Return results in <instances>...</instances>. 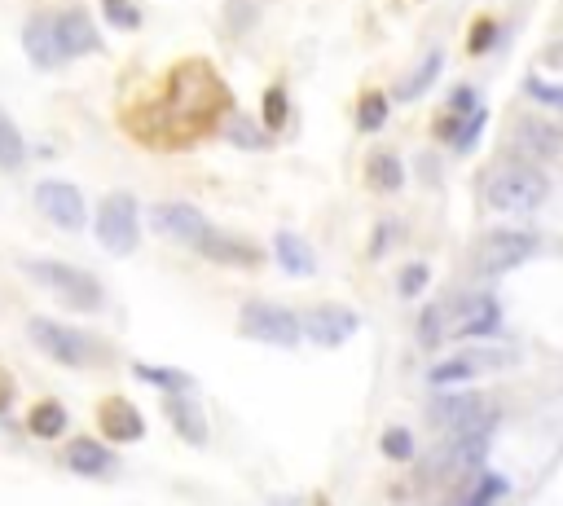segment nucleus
Segmentation results:
<instances>
[{
	"instance_id": "nucleus-19",
	"label": "nucleus",
	"mask_w": 563,
	"mask_h": 506,
	"mask_svg": "<svg viewBox=\"0 0 563 506\" xmlns=\"http://www.w3.org/2000/svg\"><path fill=\"white\" fill-rule=\"evenodd\" d=\"M198 251H203L207 260H216V264H229V269H247V264H260V251L251 247V242L229 238V234H216V229H207V238L198 242Z\"/></svg>"
},
{
	"instance_id": "nucleus-20",
	"label": "nucleus",
	"mask_w": 563,
	"mask_h": 506,
	"mask_svg": "<svg viewBox=\"0 0 563 506\" xmlns=\"http://www.w3.org/2000/svg\"><path fill=\"white\" fill-rule=\"evenodd\" d=\"M66 467H71L75 476L97 480V476H110V471H115V454H110L106 445H97V440H71V445H66Z\"/></svg>"
},
{
	"instance_id": "nucleus-23",
	"label": "nucleus",
	"mask_w": 563,
	"mask_h": 506,
	"mask_svg": "<svg viewBox=\"0 0 563 506\" xmlns=\"http://www.w3.org/2000/svg\"><path fill=\"white\" fill-rule=\"evenodd\" d=\"M440 71H445V53H427V58L418 62L414 71L401 80V88H396V97H401V102H414L418 93H427V88L436 84V75H440Z\"/></svg>"
},
{
	"instance_id": "nucleus-32",
	"label": "nucleus",
	"mask_w": 563,
	"mask_h": 506,
	"mask_svg": "<svg viewBox=\"0 0 563 506\" xmlns=\"http://www.w3.org/2000/svg\"><path fill=\"white\" fill-rule=\"evenodd\" d=\"M102 14L106 22H115L119 31H137L141 27V9L132 0H102Z\"/></svg>"
},
{
	"instance_id": "nucleus-27",
	"label": "nucleus",
	"mask_w": 563,
	"mask_h": 506,
	"mask_svg": "<svg viewBox=\"0 0 563 506\" xmlns=\"http://www.w3.org/2000/svg\"><path fill=\"white\" fill-rule=\"evenodd\" d=\"M366 176H370L374 190H401L405 168H401V159H396V154H374V159L366 163Z\"/></svg>"
},
{
	"instance_id": "nucleus-4",
	"label": "nucleus",
	"mask_w": 563,
	"mask_h": 506,
	"mask_svg": "<svg viewBox=\"0 0 563 506\" xmlns=\"http://www.w3.org/2000/svg\"><path fill=\"white\" fill-rule=\"evenodd\" d=\"M27 335H31V344H36L44 357L62 361V366H93V361L102 357L97 344L84 335V330L62 326V322H53V317H31Z\"/></svg>"
},
{
	"instance_id": "nucleus-7",
	"label": "nucleus",
	"mask_w": 563,
	"mask_h": 506,
	"mask_svg": "<svg viewBox=\"0 0 563 506\" xmlns=\"http://www.w3.org/2000/svg\"><path fill=\"white\" fill-rule=\"evenodd\" d=\"M141 238L137 225V198L132 194H110L97 207V242L110 251V256H132Z\"/></svg>"
},
{
	"instance_id": "nucleus-1",
	"label": "nucleus",
	"mask_w": 563,
	"mask_h": 506,
	"mask_svg": "<svg viewBox=\"0 0 563 506\" xmlns=\"http://www.w3.org/2000/svg\"><path fill=\"white\" fill-rule=\"evenodd\" d=\"M229 93L220 84V75L207 62H181L168 80V97H163V128H185L198 132L203 124L225 110Z\"/></svg>"
},
{
	"instance_id": "nucleus-42",
	"label": "nucleus",
	"mask_w": 563,
	"mask_h": 506,
	"mask_svg": "<svg viewBox=\"0 0 563 506\" xmlns=\"http://www.w3.org/2000/svg\"><path fill=\"white\" fill-rule=\"evenodd\" d=\"M9 405H14V379H9V374L0 370V414H5Z\"/></svg>"
},
{
	"instance_id": "nucleus-22",
	"label": "nucleus",
	"mask_w": 563,
	"mask_h": 506,
	"mask_svg": "<svg viewBox=\"0 0 563 506\" xmlns=\"http://www.w3.org/2000/svg\"><path fill=\"white\" fill-rule=\"evenodd\" d=\"M168 423L190 440V445H207V418H203V410H198L190 396H172L168 401Z\"/></svg>"
},
{
	"instance_id": "nucleus-21",
	"label": "nucleus",
	"mask_w": 563,
	"mask_h": 506,
	"mask_svg": "<svg viewBox=\"0 0 563 506\" xmlns=\"http://www.w3.org/2000/svg\"><path fill=\"white\" fill-rule=\"evenodd\" d=\"M273 256H278V264L291 278H313L317 273V256H313V247L300 238V234H273Z\"/></svg>"
},
{
	"instance_id": "nucleus-29",
	"label": "nucleus",
	"mask_w": 563,
	"mask_h": 506,
	"mask_svg": "<svg viewBox=\"0 0 563 506\" xmlns=\"http://www.w3.org/2000/svg\"><path fill=\"white\" fill-rule=\"evenodd\" d=\"M440 339H449V335H445V304H432L423 317H418V344H423V348H436Z\"/></svg>"
},
{
	"instance_id": "nucleus-2",
	"label": "nucleus",
	"mask_w": 563,
	"mask_h": 506,
	"mask_svg": "<svg viewBox=\"0 0 563 506\" xmlns=\"http://www.w3.org/2000/svg\"><path fill=\"white\" fill-rule=\"evenodd\" d=\"M493 212L506 216H528L550 198V181L542 168H528V163H511V168H498L489 176V190H484Z\"/></svg>"
},
{
	"instance_id": "nucleus-3",
	"label": "nucleus",
	"mask_w": 563,
	"mask_h": 506,
	"mask_svg": "<svg viewBox=\"0 0 563 506\" xmlns=\"http://www.w3.org/2000/svg\"><path fill=\"white\" fill-rule=\"evenodd\" d=\"M27 273L40 286H49L53 295H62L71 308H80V313H97L102 300H106L102 282H97L93 273L75 269V264H62V260H27Z\"/></svg>"
},
{
	"instance_id": "nucleus-12",
	"label": "nucleus",
	"mask_w": 563,
	"mask_h": 506,
	"mask_svg": "<svg viewBox=\"0 0 563 506\" xmlns=\"http://www.w3.org/2000/svg\"><path fill=\"white\" fill-rule=\"evenodd\" d=\"M432 423L445 427L449 436H458V432L489 427L493 418L484 414V401H480L476 392H449V396H436V401H432Z\"/></svg>"
},
{
	"instance_id": "nucleus-40",
	"label": "nucleus",
	"mask_w": 563,
	"mask_h": 506,
	"mask_svg": "<svg viewBox=\"0 0 563 506\" xmlns=\"http://www.w3.org/2000/svg\"><path fill=\"white\" fill-rule=\"evenodd\" d=\"M229 14H234V31H247L251 18H256V5L251 0H229Z\"/></svg>"
},
{
	"instance_id": "nucleus-38",
	"label": "nucleus",
	"mask_w": 563,
	"mask_h": 506,
	"mask_svg": "<svg viewBox=\"0 0 563 506\" xmlns=\"http://www.w3.org/2000/svg\"><path fill=\"white\" fill-rule=\"evenodd\" d=\"M480 128H484V110H476V115H467V119H462V132L454 137V150H471V146H476Z\"/></svg>"
},
{
	"instance_id": "nucleus-34",
	"label": "nucleus",
	"mask_w": 563,
	"mask_h": 506,
	"mask_svg": "<svg viewBox=\"0 0 563 506\" xmlns=\"http://www.w3.org/2000/svg\"><path fill=\"white\" fill-rule=\"evenodd\" d=\"M524 93L533 97V102H542V106H555V110H563V84H546V80H537V75H528Z\"/></svg>"
},
{
	"instance_id": "nucleus-13",
	"label": "nucleus",
	"mask_w": 563,
	"mask_h": 506,
	"mask_svg": "<svg viewBox=\"0 0 563 506\" xmlns=\"http://www.w3.org/2000/svg\"><path fill=\"white\" fill-rule=\"evenodd\" d=\"M150 225H154V234H163L172 242H190V247H198L207 238V216L190 203H154Z\"/></svg>"
},
{
	"instance_id": "nucleus-5",
	"label": "nucleus",
	"mask_w": 563,
	"mask_h": 506,
	"mask_svg": "<svg viewBox=\"0 0 563 506\" xmlns=\"http://www.w3.org/2000/svg\"><path fill=\"white\" fill-rule=\"evenodd\" d=\"M238 326L247 339H260V344H273V348H295L304 339V326L291 308H278V304H264V300H251L242 304L238 313Z\"/></svg>"
},
{
	"instance_id": "nucleus-31",
	"label": "nucleus",
	"mask_w": 563,
	"mask_h": 506,
	"mask_svg": "<svg viewBox=\"0 0 563 506\" xmlns=\"http://www.w3.org/2000/svg\"><path fill=\"white\" fill-rule=\"evenodd\" d=\"M498 498H506V480L502 476H480L467 489V502H462V506H493Z\"/></svg>"
},
{
	"instance_id": "nucleus-35",
	"label": "nucleus",
	"mask_w": 563,
	"mask_h": 506,
	"mask_svg": "<svg viewBox=\"0 0 563 506\" xmlns=\"http://www.w3.org/2000/svg\"><path fill=\"white\" fill-rule=\"evenodd\" d=\"M493 40H498V22H493V18H476V31H471L467 49H471V53H484Z\"/></svg>"
},
{
	"instance_id": "nucleus-26",
	"label": "nucleus",
	"mask_w": 563,
	"mask_h": 506,
	"mask_svg": "<svg viewBox=\"0 0 563 506\" xmlns=\"http://www.w3.org/2000/svg\"><path fill=\"white\" fill-rule=\"evenodd\" d=\"M22 159H27V146H22V132L14 128V119L0 110V172H18Z\"/></svg>"
},
{
	"instance_id": "nucleus-18",
	"label": "nucleus",
	"mask_w": 563,
	"mask_h": 506,
	"mask_svg": "<svg viewBox=\"0 0 563 506\" xmlns=\"http://www.w3.org/2000/svg\"><path fill=\"white\" fill-rule=\"evenodd\" d=\"M484 449H489V427H476V432H458V436H449V445H445V454H440V462H445L449 471H476L480 462H484Z\"/></svg>"
},
{
	"instance_id": "nucleus-28",
	"label": "nucleus",
	"mask_w": 563,
	"mask_h": 506,
	"mask_svg": "<svg viewBox=\"0 0 563 506\" xmlns=\"http://www.w3.org/2000/svg\"><path fill=\"white\" fill-rule=\"evenodd\" d=\"M383 124H388V97L383 93H366L357 106V128L361 132H379Z\"/></svg>"
},
{
	"instance_id": "nucleus-8",
	"label": "nucleus",
	"mask_w": 563,
	"mask_h": 506,
	"mask_svg": "<svg viewBox=\"0 0 563 506\" xmlns=\"http://www.w3.org/2000/svg\"><path fill=\"white\" fill-rule=\"evenodd\" d=\"M502 326V308L493 295H462L445 304V335L449 339H471V335H493Z\"/></svg>"
},
{
	"instance_id": "nucleus-41",
	"label": "nucleus",
	"mask_w": 563,
	"mask_h": 506,
	"mask_svg": "<svg viewBox=\"0 0 563 506\" xmlns=\"http://www.w3.org/2000/svg\"><path fill=\"white\" fill-rule=\"evenodd\" d=\"M374 234H379V238H374V256H383V247H392V242H396V220H383V225L379 229H374Z\"/></svg>"
},
{
	"instance_id": "nucleus-17",
	"label": "nucleus",
	"mask_w": 563,
	"mask_h": 506,
	"mask_svg": "<svg viewBox=\"0 0 563 506\" xmlns=\"http://www.w3.org/2000/svg\"><path fill=\"white\" fill-rule=\"evenodd\" d=\"M22 44H27V53H31V62L36 66H58L66 53H62V40H58V27H53V18H44L36 14L22 27Z\"/></svg>"
},
{
	"instance_id": "nucleus-10",
	"label": "nucleus",
	"mask_w": 563,
	"mask_h": 506,
	"mask_svg": "<svg viewBox=\"0 0 563 506\" xmlns=\"http://www.w3.org/2000/svg\"><path fill=\"white\" fill-rule=\"evenodd\" d=\"M511 154H520L524 163H546L563 154V128L550 124V119H520L511 128Z\"/></svg>"
},
{
	"instance_id": "nucleus-33",
	"label": "nucleus",
	"mask_w": 563,
	"mask_h": 506,
	"mask_svg": "<svg viewBox=\"0 0 563 506\" xmlns=\"http://www.w3.org/2000/svg\"><path fill=\"white\" fill-rule=\"evenodd\" d=\"M383 454L396 458V462L414 458V436L405 432V427H388V432H383Z\"/></svg>"
},
{
	"instance_id": "nucleus-30",
	"label": "nucleus",
	"mask_w": 563,
	"mask_h": 506,
	"mask_svg": "<svg viewBox=\"0 0 563 506\" xmlns=\"http://www.w3.org/2000/svg\"><path fill=\"white\" fill-rule=\"evenodd\" d=\"M286 115H291V102H286V88H282V84L264 88V128L278 132V128L286 124Z\"/></svg>"
},
{
	"instance_id": "nucleus-6",
	"label": "nucleus",
	"mask_w": 563,
	"mask_h": 506,
	"mask_svg": "<svg viewBox=\"0 0 563 506\" xmlns=\"http://www.w3.org/2000/svg\"><path fill=\"white\" fill-rule=\"evenodd\" d=\"M537 247H542V238L528 234V229H493V234H484L480 247H476V269L489 273V278H498V273L520 269L528 256H537Z\"/></svg>"
},
{
	"instance_id": "nucleus-14",
	"label": "nucleus",
	"mask_w": 563,
	"mask_h": 506,
	"mask_svg": "<svg viewBox=\"0 0 563 506\" xmlns=\"http://www.w3.org/2000/svg\"><path fill=\"white\" fill-rule=\"evenodd\" d=\"M36 207L53 220V225L71 229V234L84 229V194L75 190L71 181H40L36 185Z\"/></svg>"
},
{
	"instance_id": "nucleus-36",
	"label": "nucleus",
	"mask_w": 563,
	"mask_h": 506,
	"mask_svg": "<svg viewBox=\"0 0 563 506\" xmlns=\"http://www.w3.org/2000/svg\"><path fill=\"white\" fill-rule=\"evenodd\" d=\"M427 278H432V273H427V264H405L401 282H396V286H401V295H418L427 286Z\"/></svg>"
},
{
	"instance_id": "nucleus-25",
	"label": "nucleus",
	"mask_w": 563,
	"mask_h": 506,
	"mask_svg": "<svg viewBox=\"0 0 563 506\" xmlns=\"http://www.w3.org/2000/svg\"><path fill=\"white\" fill-rule=\"evenodd\" d=\"M132 374H137L141 383H154V388H163V392H172V396H181V392H190L194 388V379L185 370H168V366H132Z\"/></svg>"
},
{
	"instance_id": "nucleus-15",
	"label": "nucleus",
	"mask_w": 563,
	"mask_h": 506,
	"mask_svg": "<svg viewBox=\"0 0 563 506\" xmlns=\"http://www.w3.org/2000/svg\"><path fill=\"white\" fill-rule=\"evenodd\" d=\"M97 423H102L106 440H115V445H128V440H141L146 436V423H141V410L124 396H110L102 401V410H97Z\"/></svg>"
},
{
	"instance_id": "nucleus-24",
	"label": "nucleus",
	"mask_w": 563,
	"mask_h": 506,
	"mask_svg": "<svg viewBox=\"0 0 563 506\" xmlns=\"http://www.w3.org/2000/svg\"><path fill=\"white\" fill-rule=\"evenodd\" d=\"M27 427H31V436L53 440V436H62V432H66V410H62L58 401H40L36 410L27 414Z\"/></svg>"
},
{
	"instance_id": "nucleus-43",
	"label": "nucleus",
	"mask_w": 563,
	"mask_h": 506,
	"mask_svg": "<svg viewBox=\"0 0 563 506\" xmlns=\"http://www.w3.org/2000/svg\"><path fill=\"white\" fill-rule=\"evenodd\" d=\"M542 58H546L550 66H559V71H563V40H550L546 49H542Z\"/></svg>"
},
{
	"instance_id": "nucleus-37",
	"label": "nucleus",
	"mask_w": 563,
	"mask_h": 506,
	"mask_svg": "<svg viewBox=\"0 0 563 506\" xmlns=\"http://www.w3.org/2000/svg\"><path fill=\"white\" fill-rule=\"evenodd\" d=\"M229 141H234V146L260 150V146H264V132H256V128L247 124V119H234V124H229Z\"/></svg>"
},
{
	"instance_id": "nucleus-9",
	"label": "nucleus",
	"mask_w": 563,
	"mask_h": 506,
	"mask_svg": "<svg viewBox=\"0 0 563 506\" xmlns=\"http://www.w3.org/2000/svg\"><path fill=\"white\" fill-rule=\"evenodd\" d=\"M515 361H520V357H515L511 348H476V352H458V357L432 366L427 379H432L436 388H449V383H467V379H476V374L506 370V366H515Z\"/></svg>"
},
{
	"instance_id": "nucleus-39",
	"label": "nucleus",
	"mask_w": 563,
	"mask_h": 506,
	"mask_svg": "<svg viewBox=\"0 0 563 506\" xmlns=\"http://www.w3.org/2000/svg\"><path fill=\"white\" fill-rule=\"evenodd\" d=\"M449 110L462 119V115H476V88H458L454 97H449Z\"/></svg>"
},
{
	"instance_id": "nucleus-16",
	"label": "nucleus",
	"mask_w": 563,
	"mask_h": 506,
	"mask_svg": "<svg viewBox=\"0 0 563 506\" xmlns=\"http://www.w3.org/2000/svg\"><path fill=\"white\" fill-rule=\"evenodd\" d=\"M53 27H58V40H62V53H66V58H84V53H97V49H102V40H97V27L88 22L84 9H66V14L53 18Z\"/></svg>"
},
{
	"instance_id": "nucleus-11",
	"label": "nucleus",
	"mask_w": 563,
	"mask_h": 506,
	"mask_svg": "<svg viewBox=\"0 0 563 506\" xmlns=\"http://www.w3.org/2000/svg\"><path fill=\"white\" fill-rule=\"evenodd\" d=\"M300 326H304V339H308V344L339 348V344H348V339L361 330V317L352 313V308L322 304V308H313L308 317H300Z\"/></svg>"
}]
</instances>
